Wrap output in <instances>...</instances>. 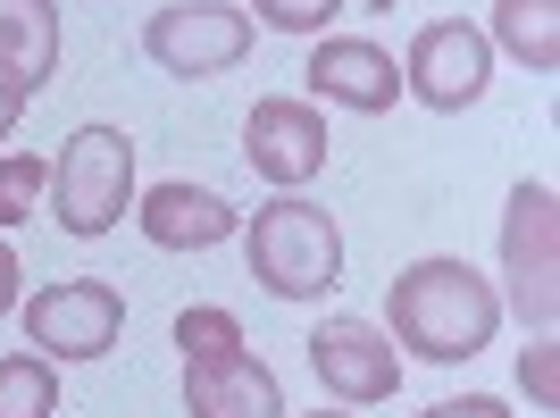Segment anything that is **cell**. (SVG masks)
I'll list each match as a JSON object with an SVG mask.
<instances>
[{"instance_id":"1","label":"cell","mask_w":560,"mask_h":418,"mask_svg":"<svg viewBox=\"0 0 560 418\" xmlns=\"http://www.w3.org/2000/svg\"><path fill=\"white\" fill-rule=\"evenodd\" d=\"M493 326H502V293H493L468 259H410L394 285H385V335H394L410 360H477L493 344Z\"/></svg>"},{"instance_id":"2","label":"cell","mask_w":560,"mask_h":418,"mask_svg":"<svg viewBox=\"0 0 560 418\" xmlns=\"http://www.w3.org/2000/svg\"><path fill=\"white\" fill-rule=\"evenodd\" d=\"M243 259H252V285L277 293V302H318L343 285V227H335L318 201L302 193H277L243 227Z\"/></svg>"},{"instance_id":"3","label":"cell","mask_w":560,"mask_h":418,"mask_svg":"<svg viewBox=\"0 0 560 418\" xmlns=\"http://www.w3.org/2000/svg\"><path fill=\"white\" fill-rule=\"evenodd\" d=\"M43 201L75 243L109 234L117 218L135 209V142L117 135V126H75V135L59 142V167H50Z\"/></svg>"},{"instance_id":"4","label":"cell","mask_w":560,"mask_h":418,"mask_svg":"<svg viewBox=\"0 0 560 418\" xmlns=\"http://www.w3.org/2000/svg\"><path fill=\"white\" fill-rule=\"evenodd\" d=\"M502 277H511V310L527 335H552L560 318V201L552 185H518L502 201Z\"/></svg>"},{"instance_id":"5","label":"cell","mask_w":560,"mask_h":418,"mask_svg":"<svg viewBox=\"0 0 560 418\" xmlns=\"http://www.w3.org/2000/svg\"><path fill=\"white\" fill-rule=\"evenodd\" d=\"M18 310H25V344L43 360H101L126 335V293L109 277H59Z\"/></svg>"},{"instance_id":"6","label":"cell","mask_w":560,"mask_h":418,"mask_svg":"<svg viewBox=\"0 0 560 418\" xmlns=\"http://www.w3.org/2000/svg\"><path fill=\"white\" fill-rule=\"evenodd\" d=\"M493 84V43H486V25H468V18H435L410 34V59H401V93H419L427 109H477Z\"/></svg>"},{"instance_id":"7","label":"cell","mask_w":560,"mask_h":418,"mask_svg":"<svg viewBox=\"0 0 560 418\" xmlns=\"http://www.w3.org/2000/svg\"><path fill=\"white\" fill-rule=\"evenodd\" d=\"M142 50H151L167 76L210 84V76L243 68V50H252V18L226 9V0H176V9H160V18L142 25Z\"/></svg>"},{"instance_id":"8","label":"cell","mask_w":560,"mask_h":418,"mask_svg":"<svg viewBox=\"0 0 560 418\" xmlns=\"http://www.w3.org/2000/svg\"><path fill=\"white\" fill-rule=\"evenodd\" d=\"M310 369H318V385H327L343 410H376V402H394V385H401V351H394V335L369 326V318H327L310 335Z\"/></svg>"},{"instance_id":"9","label":"cell","mask_w":560,"mask_h":418,"mask_svg":"<svg viewBox=\"0 0 560 418\" xmlns=\"http://www.w3.org/2000/svg\"><path fill=\"white\" fill-rule=\"evenodd\" d=\"M327 117H318V101H259L252 117H243V160L259 167V185L277 193H302L310 176H327Z\"/></svg>"},{"instance_id":"10","label":"cell","mask_w":560,"mask_h":418,"mask_svg":"<svg viewBox=\"0 0 560 418\" xmlns=\"http://www.w3.org/2000/svg\"><path fill=\"white\" fill-rule=\"evenodd\" d=\"M302 84H310V101H335V109H360V117H385L401 101V68L360 34H327L310 50Z\"/></svg>"},{"instance_id":"11","label":"cell","mask_w":560,"mask_h":418,"mask_svg":"<svg viewBox=\"0 0 560 418\" xmlns=\"http://www.w3.org/2000/svg\"><path fill=\"white\" fill-rule=\"evenodd\" d=\"M185 410L192 418H284V385L259 351H218V360H185Z\"/></svg>"},{"instance_id":"12","label":"cell","mask_w":560,"mask_h":418,"mask_svg":"<svg viewBox=\"0 0 560 418\" xmlns=\"http://www.w3.org/2000/svg\"><path fill=\"white\" fill-rule=\"evenodd\" d=\"M135 227L160 243V252H218L234 234V201L210 185H151L135 209Z\"/></svg>"},{"instance_id":"13","label":"cell","mask_w":560,"mask_h":418,"mask_svg":"<svg viewBox=\"0 0 560 418\" xmlns=\"http://www.w3.org/2000/svg\"><path fill=\"white\" fill-rule=\"evenodd\" d=\"M59 68V0H0V76L18 93H43Z\"/></svg>"},{"instance_id":"14","label":"cell","mask_w":560,"mask_h":418,"mask_svg":"<svg viewBox=\"0 0 560 418\" xmlns=\"http://www.w3.org/2000/svg\"><path fill=\"white\" fill-rule=\"evenodd\" d=\"M527 76H552L560 68V0H493V34Z\"/></svg>"},{"instance_id":"15","label":"cell","mask_w":560,"mask_h":418,"mask_svg":"<svg viewBox=\"0 0 560 418\" xmlns=\"http://www.w3.org/2000/svg\"><path fill=\"white\" fill-rule=\"evenodd\" d=\"M59 410V376L43 351H9L0 360V418H50Z\"/></svg>"},{"instance_id":"16","label":"cell","mask_w":560,"mask_h":418,"mask_svg":"<svg viewBox=\"0 0 560 418\" xmlns=\"http://www.w3.org/2000/svg\"><path fill=\"white\" fill-rule=\"evenodd\" d=\"M50 193V160H34V151H0V234L25 227L34 209H43Z\"/></svg>"},{"instance_id":"17","label":"cell","mask_w":560,"mask_h":418,"mask_svg":"<svg viewBox=\"0 0 560 418\" xmlns=\"http://www.w3.org/2000/svg\"><path fill=\"white\" fill-rule=\"evenodd\" d=\"M243 344V318H234V310H185V318H176V351H185V360H218V351H234Z\"/></svg>"},{"instance_id":"18","label":"cell","mask_w":560,"mask_h":418,"mask_svg":"<svg viewBox=\"0 0 560 418\" xmlns=\"http://www.w3.org/2000/svg\"><path fill=\"white\" fill-rule=\"evenodd\" d=\"M259 25H277V34H327L343 18V0H252Z\"/></svg>"},{"instance_id":"19","label":"cell","mask_w":560,"mask_h":418,"mask_svg":"<svg viewBox=\"0 0 560 418\" xmlns=\"http://www.w3.org/2000/svg\"><path fill=\"white\" fill-rule=\"evenodd\" d=\"M518 385H527V402H536V410H552V402H560V351H552V335H536V344H527Z\"/></svg>"},{"instance_id":"20","label":"cell","mask_w":560,"mask_h":418,"mask_svg":"<svg viewBox=\"0 0 560 418\" xmlns=\"http://www.w3.org/2000/svg\"><path fill=\"white\" fill-rule=\"evenodd\" d=\"M419 418H511V410H502L493 394H452V402H427Z\"/></svg>"},{"instance_id":"21","label":"cell","mask_w":560,"mask_h":418,"mask_svg":"<svg viewBox=\"0 0 560 418\" xmlns=\"http://www.w3.org/2000/svg\"><path fill=\"white\" fill-rule=\"evenodd\" d=\"M18 277H25V268H18V252H9V243H0V318H9V310H18Z\"/></svg>"},{"instance_id":"22","label":"cell","mask_w":560,"mask_h":418,"mask_svg":"<svg viewBox=\"0 0 560 418\" xmlns=\"http://www.w3.org/2000/svg\"><path fill=\"white\" fill-rule=\"evenodd\" d=\"M18 109H25V93H18V84H9V76H0V142L18 135Z\"/></svg>"},{"instance_id":"23","label":"cell","mask_w":560,"mask_h":418,"mask_svg":"<svg viewBox=\"0 0 560 418\" xmlns=\"http://www.w3.org/2000/svg\"><path fill=\"white\" fill-rule=\"evenodd\" d=\"M310 418H351V410H310Z\"/></svg>"},{"instance_id":"24","label":"cell","mask_w":560,"mask_h":418,"mask_svg":"<svg viewBox=\"0 0 560 418\" xmlns=\"http://www.w3.org/2000/svg\"><path fill=\"white\" fill-rule=\"evenodd\" d=\"M369 9H401V0H369Z\"/></svg>"}]
</instances>
